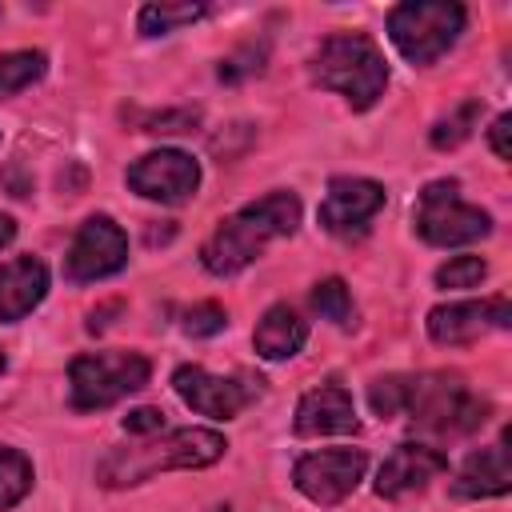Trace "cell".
<instances>
[{"mask_svg": "<svg viewBox=\"0 0 512 512\" xmlns=\"http://www.w3.org/2000/svg\"><path fill=\"white\" fill-rule=\"evenodd\" d=\"M404 416H412V424H420L428 432L464 436L488 420V400L472 396L460 376L428 372V376H412Z\"/></svg>", "mask_w": 512, "mask_h": 512, "instance_id": "cell-4", "label": "cell"}, {"mask_svg": "<svg viewBox=\"0 0 512 512\" xmlns=\"http://www.w3.org/2000/svg\"><path fill=\"white\" fill-rule=\"evenodd\" d=\"M512 308L508 296L492 300H464V304H440L428 312V336L436 344H472L492 328H508Z\"/></svg>", "mask_w": 512, "mask_h": 512, "instance_id": "cell-13", "label": "cell"}, {"mask_svg": "<svg viewBox=\"0 0 512 512\" xmlns=\"http://www.w3.org/2000/svg\"><path fill=\"white\" fill-rule=\"evenodd\" d=\"M44 72H48V56L36 52V48L0 56V96H12V92H20V88L36 84Z\"/></svg>", "mask_w": 512, "mask_h": 512, "instance_id": "cell-20", "label": "cell"}, {"mask_svg": "<svg viewBox=\"0 0 512 512\" xmlns=\"http://www.w3.org/2000/svg\"><path fill=\"white\" fill-rule=\"evenodd\" d=\"M172 388H176V396L192 412L212 416V420H232V416H240L264 392V380H252V376H212L200 364H180L172 372Z\"/></svg>", "mask_w": 512, "mask_h": 512, "instance_id": "cell-8", "label": "cell"}, {"mask_svg": "<svg viewBox=\"0 0 512 512\" xmlns=\"http://www.w3.org/2000/svg\"><path fill=\"white\" fill-rule=\"evenodd\" d=\"M296 224H300L296 192H268L264 200L244 204L240 212L224 216L212 228V236L200 244V264L212 276H236L268 248V240L292 236Z\"/></svg>", "mask_w": 512, "mask_h": 512, "instance_id": "cell-1", "label": "cell"}, {"mask_svg": "<svg viewBox=\"0 0 512 512\" xmlns=\"http://www.w3.org/2000/svg\"><path fill=\"white\" fill-rule=\"evenodd\" d=\"M12 236H16V220L0 212V248H4V244H12Z\"/></svg>", "mask_w": 512, "mask_h": 512, "instance_id": "cell-31", "label": "cell"}, {"mask_svg": "<svg viewBox=\"0 0 512 512\" xmlns=\"http://www.w3.org/2000/svg\"><path fill=\"white\" fill-rule=\"evenodd\" d=\"M264 56H268V48H264V44H244L236 56L220 60V80L236 84V80H244V76H256V72L264 68Z\"/></svg>", "mask_w": 512, "mask_h": 512, "instance_id": "cell-26", "label": "cell"}, {"mask_svg": "<svg viewBox=\"0 0 512 512\" xmlns=\"http://www.w3.org/2000/svg\"><path fill=\"white\" fill-rule=\"evenodd\" d=\"M464 32V8L452 0H408L388 12V36L412 64H432Z\"/></svg>", "mask_w": 512, "mask_h": 512, "instance_id": "cell-5", "label": "cell"}, {"mask_svg": "<svg viewBox=\"0 0 512 512\" xmlns=\"http://www.w3.org/2000/svg\"><path fill=\"white\" fill-rule=\"evenodd\" d=\"M512 488V460H508V436L496 440L492 448H480L464 460V468L452 480L456 496L484 500V496H504Z\"/></svg>", "mask_w": 512, "mask_h": 512, "instance_id": "cell-16", "label": "cell"}, {"mask_svg": "<svg viewBox=\"0 0 512 512\" xmlns=\"http://www.w3.org/2000/svg\"><path fill=\"white\" fill-rule=\"evenodd\" d=\"M488 264L480 256H452L448 264L436 268V284L440 288H476L484 280Z\"/></svg>", "mask_w": 512, "mask_h": 512, "instance_id": "cell-25", "label": "cell"}, {"mask_svg": "<svg viewBox=\"0 0 512 512\" xmlns=\"http://www.w3.org/2000/svg\"><path fill=\"white\" fill-rule=\"evenodd\" d=\"M48 292V268L36 256H16L0 268V324L28 316Z\"/></svg>", "mask_w": 512, "mask_h": 512, "instance_id": "cell-17", "label": "cell"}, {"mask_svg": "<svg viewBox=\"0 0 512 512\" xmlns=\"http://www.w3.org/2000/svg\"><path fill=\"white\" fill-rule=\"evenodd\" d=\"M224 324H228V316H224L220 304H196V308H188L184 320H180V328H184L188 336H216V332H224Z\"/></svg>", "mask_w": 512, "mask_h": 512, "instance_id": "cell-27", "label": "cell"}, {"mask_svg": "<svg viewBox=\"0 0 512 512\" xmlns=\"http://www.w3.org/2000/svg\"><path fill=\"white\" fill-rule=\"evenodd\" d=\"M196 184H200V164L180 148L148 152L128 168V188L148 200H160V204L188 200L196 192Z\"/></svg>", "mask_w": 512, "mask_h": 512, "instance_id": "cell-11", "label": "cell"}, {"mask_svg": "<svg viewBox=\"0 0 512 512\" xmlns=\"http://www.w3.org/2000/svg\"><path fill=\"white\" fill-rule=\"evenodd\" d=\"M476 116H480V104L476 100H468V104H460L452 116H444L436 128H432V148H456V144H464L468 136H472V128H476Z\"/></svg>", "mask_w": 512, "mask_h": 512, "instance_id": "cell-23", "label": "cell"}, {"mask_svg": "<svg viewBox=\"0 0 512 512\" xmlns=\"http://www.w3.org/2000/svg\"><path fill=\"white\" fill-rule=\"evenodd\" d=\"M312 308H316L324 320L348 328V324H352V296H348V284H344L340 276L320 280V284L312 288Z\"/></svg>", "mask_w": 512, "mask_h": 512, "instance_id": "cell-22", "label": "cell"}, {"mask_svg": "<svg viewBox=\"0 0 512 512\" xmlns=\"http://www.w3.org/2000/svg\"><path fill=\"white\" fill-rule=\"evenodd\" d=\"M296 432L300 436H344V432H356V404H352L348 388L320 384V388L304 392V400L296 404Z\"/></svg>", "mask_w": 512, "mask_h": 512, "instance_id": "cell-15", "label": "cell"}, {"mask_svg": "<svg viewBox=\"0 0 512 512\" xmlns=\"http://www.w3.org/2000/svg\"><path fill=\"white\" fill-rule=\"evenodd\" d=\"M368 456L360 448H320L296 460L292 468V484L320 508L340 504L344 496L356 492V484L364 480Z\"/></svg>", "mask_w": 512, "mask_h": 512, "instance_id": "cell-9", "label": "cell"}, {"mask_svg": "<svg viewBox=\"0 0 512 512\" xmlns=\"http://www.w3.org/2000/svg\"><path fill=\"white\" fill-rule=\"evenodd\" d=\"M4 364H8V360H4V348H0V372H4Z\"/></svg>", "mask_w": 512, "mask_h": 512, "instance_id": "cell-32", "label": "cell"}, {"mask_svg": "<svg viewBox=\"0 0 512 512\" xmlns=\"http://www.w3.org/2000/svg\"><path fill=\"white\" fill-rule=\"evenodd\" d=\"M304 340H308V324L288 304H272L252 332L256 356H264V360H288L304 348Z\"/></svg>", "mask_w": 512, "mask_h": 512, "instance_id": "cell-18", "label": "cell"}, {"mask_svg": "<svg viewBox=\"0 0 512 512\" xmlns=\"http://www.w3.org/2000/svg\"><path fill=\"white\" fill-rule=\"evenodd\" d=\"M312 80L320 88L340 92L356 112H364L384 96L388 64L372 36L336 32V36L320 40V48L312 52Z\"/></svg>", "mask_w": 512, "mask_h": 512, "instance_id": "cell-3", "label": "cell"}, {"mask_svg": "<svg viewBox=\"0 0 512 512\" xmlns=\"http://www.w3.org/2000/svg\"><path fill=\"white\" fill-rule=\"evenodd\" d=\"M120 424L128 436H156V432H164V412L160 408H132Z\"/></svg>", "mask_w": 512, "mask_h": 512, "instance_id": "cell-29", "label": "cell"}, {"mask_svg": "<svg viewBox=\"0 0 512 512\" xmlns=\"http://www.w3.org/2000/svg\"><path fill=\"white\" fill-rule=\"evenodd\" d=\"M204 12H208L204 4H144L136 24H140L144 36H168L184 24H196Z\"/></svg>", "mask_w": 512, "mask_h": 512, "instance_id": "cell-19", "label": "cell"}, {"mask_svg": "<svg viewBox=\"0 0 512 512\" xmlns=\"http://www.w3.org/2000/svg\"><path fill=\"white\" fill-rule=\"evenodd\" d=\"M128 264V236L112 216H88L64 256V276L72 284H92Z\"/></svg>", "mask_w": 512, "mask_h": 512, "instance_id": "cell-10", "label": "cell"}, {"mask_svg": "<svg viewBox=\"0 0 512 512\" xmlns=\"http://www.w3.org/2000/svg\"><path fill=\"white\" fill-rule=\"evenodd\" d=\"M408 388H412V376H380V380L372 384V392H368L372 412H376L380 420L400 416L404 404H408Z\"/></svg>", "mask_w": 512, "mask_h": 512, "instance_id": "cell-24", "label": "cell"}, {"mask_svg": "<svg viewBox=\"0 0 512 512\" xmlns=\"http://www.w3.org/2000/svg\"><path fill=\"white\" fill-rule=\"evenodd\" d=\"M416 232L436 248L472 244V240H484L492 232V216L484 208H476V204H464L456 180H432L420 192Z\"/></svg>", "mask_w": 512, "mask_h": 512, "instance_id": "cell-7", "label": "cell"}, {"mask_svg": "<svg viewBox=\"0 0 512 512\" xmlns=\"http://www.w3.org/2000/svg\"><path fill=\"white\" fill-rule=\"evenodd\" d=\"M224 436L212 428H176V432H156V436H140V444H124L112 448L100 464H96V480L104 488H132L152 480L156 472H172V468H208L224 456Z\"/></svg>", "mask_w": 512, "mask_h": 512, "instance_id": "cell-2", "label": "cell"}, {"mask_svg": "<svg viewBox=\"0 0 512 512\" xmlns=\"http://www.w3.org/2000/svg\"><path fill=\"white\" fill-rule=\"evenodd\" d=\"M448 468V456L440 448H428V444H400L376 472V492L384 500H400V496H412L420 488H428L440 472Z\"/></svg>", "mask_w": 512, "mask_h": 512, "instance_id": "cell-14", "label": "cell"}, {"mask_svg": "<svg viewBox=\"0 0 512 512\" xmlns=\"http://www.w3.org/2000/svg\"><path fill=\"white\" fill-rule=\"evenodd\" d=\"M508 132H512V116H496V120H492V152H496L500 160L512 156V148H508Z\"/></svg>", "mask_w": 512, "mask_h": 512, "instance_id": "cell-30", "label": "cell"}, {"mask_svg": "<svg viewBox=\"0 0 512 512\" xmlns=\"http://www.w3.org/2000/svg\"><path fill=\"white\" fill-rule=\"evenodd\" d=\"M196 124H200L196 108H164V112L144 116V132H156V136H164V132H192Z\"/></svg>", "mask_w": 512, "mask_h": 512, "instance_id": "cell-28", "label": "cell"}, {"mask_svg": "<svg viewBox=\"0 0 512 512\" xmlns=\"http://www.w3.org/2000/svg\"><path fill=\"white\" fill-rule=\"evenodd\" d=\"M384 208V188L364 176H336L320 200V228L332 236H360Z\"/></svg>", "mask_w": 512, "mask_h": 512, "instance_id": "cell-12", "label": "cell"}, {"mask_svg": "<svg viewBox=\"0 0 512 512\" xmlns=\"http://www.w3.org/2000/svg\"><path fill=\"white\" fill-rule=\"evenodd\" d=\"M28 488H32V464H28V456L0 444V512L12 508V504H20L28 496Z\"/></svg>", "mask_w": 512, "mask_h": 512, "instance_id": "cell-21", "label": "cell"}, {"mask_svg": "<svg viewBox=\"0 0 512 512\" xmlns=\"http://www.w3.org/2000/svg\"><path fill=\"white\" fill-rule=\"evenodd\" d=\"M152 368L140 352H84L68 364V384H72V408L92 412L108 408L148 384Z\"/></svg>", "mask_w": 512, "mask_h": 512, "instance_id": "cell-6", "label": "cell"}]
</instances>
